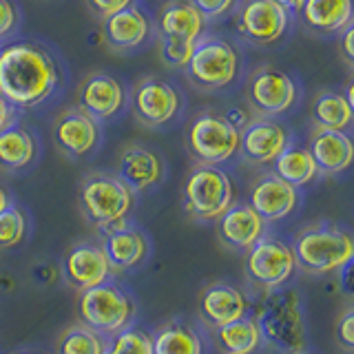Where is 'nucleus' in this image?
Instances as JSON below:
<instances>
[{"label":"nucleus","instance_id":"1","mask_svg":"<svg viewBox=\"0 0 354 354\" xmlns=\"http://www.w3.org/2000/svg\"><path fill=\"white\" fill-rule=\"evenodd\" d=\"M62 82V64L42 42L16 40L0 47V95L16 111L44 104Z\"/></svg>","mask_w":354,"mask_h":354},{"label":"nucleus","instance_id":"2","mask_svg":"<svg viewBox=\"0 0 354 354\" xmlns=\"http://www.w3.org/2000/svg\"><path fill=\"white\" fill-rule=\"evenodd\" d=\"M252 319L259 328L261 341L279 354H295L306 348L304 306L290 288L266 292Z\"/></svg>","mask_w":354,"mask_h":354},{"label":"nucleus","instance_id":"3","mask_svg":"<svg viewBox=\"0 0 354 354\" xmlns=\"http://www.w3.org/2000/svg\"><path fill=\"white\" fill-rule=\"evenodd\" d=\"M290 246L297 268L313 277H326L348 268L354 257L352 235L346 228L328 221H317L299 230Z\"/></svg>","mask_w":354,"mask_h":354},{"label":"nucleus","instance_id":"4","mask_svg":"<svg viewBox=\"0 0 354 354\" xmlns=\"http://www.w3.org/2000/svg\"><path fill=\"white\" fill-rule=\"evenodd\" d=\"M77 204L80 213L95 230L104 232L127 224L133 206H136V193L111 173H88L82 177L77 188Z\"/></svg>","mask_w":354,"mask_h":354},{"label":"nucleus","instance_id":"5","mask_svg":"<svg viewBox=\"0 0 354 354\" xmlns=\"http://www.w3.org/2000/svg\"><path fill=\"white\" fill-rule=\"evenodd\" d=\"M184 73L195 88L217 93L232 86L241 75V53L224 36L204 33L197 40Z\"/></svg>","mask_w":354,"mask_h":354},{"label":"nucleus","instance_id":"6","mask_svg":"<svg viewBox=\"0 0 354 354\" xmlns=\"http://www.w3.org/2000/svg\"><path fill=\"white\" fill-rule=\"evenodd\" d=\"M204 16L195 9L191 0H169L160 9L158 33H160V53L164 64L171 69H182L191 60L197 40L206 33Z\"/></svg>","mask_w":354,"mask_h":354},{"label":"nucleus","instance_id":"7","mask_svg":"<svg viewBox=\"0 0 354 354\" xmlns=\"http://www.w3.org/2000/svg\"><path fill=\"white\" fill-rule=\"evenodd\" d=\"M75 313L82 326L109 339L131 328L133 319H136V301L124 288L109 279L77 295Z\"/></svg>","mask_w":354,"mask_h":354},{"label":"nucleus","instance_id":"8","mask_svg":"<svg viewBox=\"0 0 354 354\" xmlns=\"http://www.w3.org/2000/svg\"><path fill=\"white\" fill-rule=\"evenodd\" d=\"M186 215L197 221H217L235 204V184L219 166L197 164L182 186Z\"/></svg>","mask_w":354,"mask_h":354},{"label":"nucleus","instance_id":"9","mask_svg":"<svg viewBox=\"0 0 354 354\" xmlns=\"http://www.w3.org/2000/svg\"><path fill=\"white\" fill-rule=\"evenodd\" d=\"M241 129L226 113L204 111L186 131V149L197 164L219 166L239 153Z\"/></svg>","mask_w":354,"mask_h":354},{"label":"nucleus","instance_id":"10","mask_svg":"<svg viewBox=\"0 0 354 354\" xmlns=\"http://www.w3.org/2000/svg\"><path fill=\"white\" fill-rule=\"evenodd\" d=\"M243 272H246L248 281L263 292L283 288L297 272L292 246L279 237L263 235L246 250Z\"/></svg>","mask_w":354,"mask_h":354},{"label":"nucleus","instance_id":"11","mask_svg":"<svg viewBox=\"0 0 354 354\" xmlns=\"http://www.w3.org/2000/svg\"><path fill=\"white\" fill-rule=\"evenodd\" d=\"M246 102L261 118L283 115L299 102V84L290 73L279 69V66H257L248 75Z\"/></svg>","mask_w":354,"mask_h":354},{"label":"nucleus","instance_id":"12","mask_svg":"<svg viewBox=\"0 0 354 354\" xmlns=\"http://www.w3.org/2000/svg\"><path fill=\"white\" fill-rule=\"evenodd\" d=\"M131 109L140 124L149 129H164L180 115L182 93L173 82L158 75H149L133 86Z\"/></svg>","mask_w":354,"mask_h":354},{"label":"nucleus","instance_id":"13","mask_svg":"<svg viewBox=\"0 0 354 354\" xmlns=\"http://www.w3.org/2000/svg\"><path fill=\"white\" fill-rule=\"evenodd\" d=\"M239 36L254 47H272L290 29L292 14L274 0H241L235 7Z\"/></svg>","mask_w":354,"mask_h":354},{"label":"nucleus","instance_id":"14","mask_svg":"<svg viewBox=\"0 0 354 354\" xmlns=\"http://www.w3.org/2000/svg\"><path fill=\"white\" fill-rule=\"evenodd\" d=\"M129 102V91L122 80L106 71H93L75 91V106L95 122L118 118Z\"/></svg>","mask_w":354,"mask_h":354},{"label":"nucleus","instance_id":"15","mask_svg":"<svg viewBox=\"0 0 354 354\" xmlns=\"http://www.w3.org/2000/svg\"><path fill=\"white\" fill-rule=\"evenodd\" d=\"M51 138L55 149L69 160H84L93 155L102 142V127L93 118L82 113L80 109H64L55 118Z\"/></svg>","mask_w":354,"mask_h":354},{"label":"nucleus","instance_id":"16","mask_svg":"<svg viewBox=\"0 0 354 354\" xmlns=\"http://www.w3.org/2000/svg\"><path fill=\"white\" fill-rule=\"evenodd\" d=\"M290 142V131L281 122L259 115L243 124L239 133V153L246 162L266 166L279 158Z\"/></svg>","mask_w":354,"mask_h":354},{"label":"nucleus","instance_id":"17","mask_svg":"<svg viewBox=\"0 0 354 354\" xmlns=\"http://www.w3.org/2000/svg\"><path fill=\"white\" fill-rule=\"evenodd\" d=\"M299 202H301V193L292 184L283 182L272 171L261 173L254 177L248 191V206L257 213L266 224L272 221H281L288 215H292Z\"/></svg>","mask_w":354,"mask_h":354},{"label":"nucleus","instance_id":"18","mask_svg":"<svg viewBox=\"0 0 354 354\" xmlns=\"http://www.w3.org/2000/svg\"><path fill=\"white\" fill-rule=\"evenodd\" d=\"M62 274L64 281L77 292L104 283L111 279V266L97 241H77L64 252L62 257Z\"/></svg>","mask_w":354,"mask_h":354},{"label":"nucleus","instance_id":"19","mask_svg":"<svg viewBox=\"0 0 354 354\" xmlns=\"http://www.w3.org/2000/svg\"><path fill=\"white\" fill-rule=\"evenodd\" d=\"M248 310H250V301L243 295V290L224 281L208 283L197 297V317L210 330L226 326L230 321H237L241 317H248Z\"/></svg>","mask_w":354,"mask_h":354},{"label":"nucleus","instance_id":"20","mask_svg":"<svg viewBox=\"0 0 354 354\" xmlns=\"http://www.w3.org/2000/svg\"><path fill=\"white\" fill-rule=\"evenodd\" d=\"M115 175L133 193H144L164 180V160L158 151L144 144H127L120 151Z\"/></svg>","mask_w":354,"mask_h":354},{"label":"nucleus","instance_id":"21","mask_svg":"<svg viewBox=\"0 0 354 354\" xmlns=\"http://www.w3.org/2000/svg\"><path fill=\"white\" fill-rule=\"evenodd\" d=\"M266 221L254 213L248 206V202L243 204H232L224 215L215 221L217 239L224 243L226 248L246 252L254 241L261 239L266 235Z\"/></svg>","mask_w":354,"mask_h":354},{"label":"nucleus","instance_id":"22","mask_svg":"<svg viewBox=\"0 0 354 354\" xmlns=\"http://www.w3.org/2000/svg\"><path fill=\"white\" fill-rule=\"evenodd\" d=\"M104 40L115 51H133L147 44L153 33V20L140 5H131L102 20Z\"/></svg>","mask_w":354,"mask_h":354},{"label":"nucleus","instance_id":"23","mask_svg":"<svg viewBox=\"0 0 354 354\" xmlns=\"http://www.w3.org/2000/svg\"><path fill=\"white\" fill-rule=\"evenodd\" d=\"M102 250L111 266V272H127L142 266L149 257L147 235L131 224H122L113 230L104 232Z\"/></svg>","mask_w":354,"mask_h":354},{"label":"nucleus","instance_id":"24","mask_svg":"<svg viewBox=\"0 0 354 354\" xmlns=\"http://www.w3.org/2000/svg\"><path fill=\"white\" fill-rule=\"evenodd\" d=\"M306 149L321 175H339L348 171L354 160V142L348 131L315 129Z\"/></svg>","mask_w":354,"mask_h":354},{"label":"nucleus","instance_id":"25","mask_svg":"<svg viewBox=\"0 0 354 354\" xmlns=\"http://www.w3.org/2000/svg\"><path fill=\"white\" fill-rule=\"evenodd\" d=\"M299 14L308 29L332 36L352 25L354 5L352 0H306Z\"/></svg>","mask_w":354,"mask_h":354},{"label":"nucleus","instance_id":"26","mask_svg":"<svg viewBox=\"0 0 354 354\" xmlns=\"http://www.w3.org/2000/svg\"><path fill=\"white\" fill-rule=\"evenodd\" d=\"M38 158V140L18 122L0 131V171H25Z\"/></svg>","mask_w":354,"mask_h":354},{"label":"nucleus","instance_id":"27","mask_svg":"<svg viewBox=\"0 0 354 354\" xmlns=\"http://www.w3.org/2000/svg\"><path fill=\"white\" fill-rule=\"evenodd\" d=\"M153 354H206L204 339L184 319H171L151 335Z\"/></svg>","mask_w":354,"mask_h":354},{"label":"nucleus","instance_id":"28","mask_svg":"<svg viewBox=\"0 0 354 354\" xmlns=\"http://www.w3.org/2000/svg\"><path fill=\"white\" fill-rule=\"evenodd\" d=\"M310 115H313L315 129H328V131H348L354 122V102L350 93H341V91H321L313 109H310Z\"/></svg>","mask_w":354,"mask_h":354},{"label":"nucleus","instance_id":"29","mask_svg":"<svg viewBox=\"0 0 354 354\" xmlns=\"http://www.w3.org/2000/svg\"><path fill=\"white\" fill-rule=\"evenodd\" d=\"M213 343L221 354H252L263 341L252 317H241L213 330Z\"/></svg>","mask_w":354,"mask_h":354},{"label":"nucleus","instance_id":"30","mask_svg":"<svg viewBox=\"0 0 354 354\" xmlns=\"http://www.w3.org/2000/svg\"><path fill=\"white\" fill-rule=\"evenodd\" d=\"M272 173L277 177H281L283 182L292 184L295 188H304L308 184H313L321 175L310 151L292 142L288 144L283 153L272 162Z\"/></svg>","mask_w":354,"mask_h":354},{"label":"nucleus","instance_id":"31","mask_svg":"<svg viewBox=\"0 0 354 354\" xmlns=\"http://www.w3.org/2000/svg\"><path fill=\"white\" fill-rule=\"evenodd\" d=\"M106 337L82 324L66 328L55 341V354H104Z\"/></svg>","mask_w":354,"mask_h":354},{"label":"nucleus","instance_id":"32","mask_svg":"<svg viewBox=\"0 0 354 354\" xmlns=\"http://www.w3.org/2000/svg\"><path fill=\"white\" fill-rule=\"evenodd\" d=\"M29 235V219L18 204L11 202L0 213V250L20 246Z\"/></svg>","mask_w":354,"mask_h":354},{"label":"nucleus","instance_id":"33","mask_svg":"<svg viewBox=\"0 0 354 354\" xmlns=\"http://www.w3.org/2000/svg\"><path fill=\"white\" fill-rule=\"evenodd\" d=\"M104 354H153L151 335L142 330H122L118 335L109 337Z\"/></svg>","mask_w":354,"mask_h":354},{"label":"nucleus","instance_id":"34","mask_svg":"<svg viewBox=\"0 0 354 354\" xmlns=\"http://www.w3.org/2000/svg\"><path fill=\"white\" fill-rule=\"evenodd\" d=\"M195 9L204 16L206 22H215L226 18L237 7V0H191Z\"/></svg>","mask_w":354,"mask_h":354},{"label":"nucleus","instance_id":"35","mask_svg":"<svg viewBox=\"0 0 354 354\" xmlns=\"http://www.w3.org/2000/svg\"><path fill=\"white\" fill-rule=\"evenodd\" d=\"M20 27V9L14 0H0V40L11 38Z\"/></svg>","mask_w":354,"mask_h":354},{"label":"nucleus","instance_id":"36","mask_svg":"<svg viewBox=\"0 0 354 354\" xmlns=\"http://www.w3.org/2000/svg\"><path fill=\"white\" fill-rule=\"evenodd\" d=\"M337 343L346 350H354V308H346L337 319Z\"/></svg>","mask_w":354,"mask_h":354},{"label":"nucleus","instance_id":"37","mask_svg":"<svg viewBox=\"0 0 354 354\" xmlns=\"http://www.w3.org/2000/svg\"><path fill=\"white\" fill-rule=\"evenodd\" d=\"M86 3H88V9H91L97 18L104 20L131 5H138V0H86Z\"/></svg>","mask_w":354,"mask_h":354},{"label":"nucleus","instance_id":"38","mask_svg":"<svg viewBox=\"0 0 354 354\" xmlns=\"http://www.w3.org/2000/svg\"><path fill=\"white\" fill-rule=\"evenodd\" d=\"M16 118H18V111L11 106L3 95H0V131H5L9 124H14Z\"/></svg>","mask_w":354,"mask_h":354},{"label":"nucleus","instance_id":"39","mask_svg":"<svg viewBox=\"0 0 354 354\" xmlns=\"http://www.w3.org/2000/svg\"><path fill=\"white\" fill-rule=\"evenodd\" d=\"M352 38H354V29L352 25L343 29V38H341V51H343V58H346L348 64L354 62V51H352Z\"/></svg>","mask_w":354,"mask_h":354},{"label":"nucleus","instance_id":"40","mask_svg":"<svg viewBox=\"0 0 354 354\" xmlns=\"http://www.w3.org/2000/svg\"><path fill=\"white\" fill-rule=\"evenodd\" d=\"M274 3H277V5H281L283 9H288L290 14H299L306 0H274Z\"/></svg>","mask_w":354,"mask_h":354},{"label":"nucleus","instance_id":"41","mask_svg":"<svg viewBox=\"0 0 354 354\" xmlns=\"http://www.w3.org/2000/svg\"><path fill=\"white\" fill-rule=\"evenodd\" d=\"M9 204H11V197H9V193L5 191V188L0 186V213H3V210H5Z\"/></svg>","mask_w":354,"mask_h":354},{"label":"nucleus","instance_id":"42","mask_svg":"<svg viewBox=\"0 0 354 354\" xmlns=\"http://www.w3.org/2000/svg\"><path fill=\"white\" fill-rule=\"evenodd\" d=\"M16 354H40V352H31V350H27V352H16Z\"/></svg>","mask_w":354,"mask_h":354},{"label":"nucleus","instance_id":"43","mask_svg":"<svg viewBox=\"0 0 354 354\" xmlns=\"http://www.w3.org/2000/svg\"><path fill=\"white\" fill-rule=\"evenodd\" d=\"M295 354H308V352H306V350H301V352H295Z\"/></svg>","mask_w":354,"mask_h":354},{"label":"nucleus","instance_id":"44","mask_svg":"<svg viewBox=\"0 0 354 354\" xmlns=\"http://www.w3.org/2000/svg\"><path fill=\"white\" fill-rule=\"evenodd\" d=\"M252 354H257V352H252Z\"/></svg>","mask_w":354,"mask_h":354}]
</instances>
